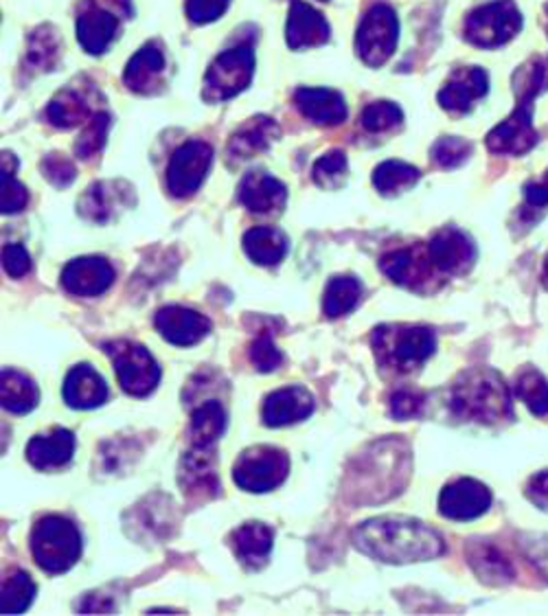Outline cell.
<instances>
[{
  "label": "cell",
  "instance_id": "6da1fadb",
  "mask_svg": "<svg viewBox=\"0 0 548 616\" xmlns=\"http://www.w3.org/2000/svg\"><path fill=\"white\" fill-rule=\"evenodd\" d=\"M353 542L364 555L384 564H414L443 555V538L412 518H373L353 531Z\"/></svg>",
  "mask_w": 548,
  "mask_h": 616
},
{
  "label": "cell",
  "instance_id": "7a4b0ae2",
  "mask_svg": "<svg viewBox=\"0 0 548 616\" xmlns=\"http://www.w3.org/2000/svg\"><path fill=\"white\" fill-rule=\"evenodd\" d=\"M516 86H518V97H520L518 108L513 110V115L509 119H505L500 126H496L487 135V147L493 154L520 156L538 143V135L534 130L531 117H534L536 97L548 86V60L536 58L534 62H529L525 69L518 72Z\"/></svg>",
  "mask_w": 548,
  "mask_h": 616
},
{
  "label": "cell",
  "instance_id": "3957f363",
  "mask_svg": "<svg viewBox=\"0 0 548 616\" xmlns=\"http://www.w3.org/2000/svg\"><path fill=\"white\" fill-rule=\"evenodd\" d=\"M450 409L459 419L479 423H500L513 417L511 391L491 369L461 373L450 391Z\"/></svg>",
  "mask_w": 548,
  "mask_h": 616
},
{
  "label": "cell",
  "instance_id": "277c9868",
  "mask_svg": "<svg viewBox=\"0 0 548 616\" xmlns=\"http://www.w3.org/2000/svg\"><path fill=\"white\" fill-rule=\"evenodd\" d=\"M371 344L384 369L409 373L434 353L437 339L432 330L421 325H384L373 332Z\"/></svg>",
  "mask_w": 548,
  "mask_h": 616
},
{
  "label": "cell",
  "instance_id": "5b68a950",
  "mask_svg": "<svg viewBox=\"0 0 548 616\" xmlns=\"http://www.w3.org/2000/svg\"><path fill=\"white\" fill-rule=\"evenodd\" d=\"M31 555L45 573H67L81 555V536L67 518L45 516L31 531Z\"/></svg>",
  "mask_w": 548,
  "mask_h": 616
},
{
  "label": "cell",
  "instance_id": "8992f818",
  "mask_svg": "<svg viewBox=\"0 0 548 616\" xmlns=\"http://www.w3.org/2000/svg\"><path fill=\"white\" fill-rule=\"evenodd\" d=\"M400 38V22L391 7L375 4L366 11L358 27L355 36V51L360 60L373 69L389 62V58L395 53Z\"/></svg>",
  "mask_w": 548,
  "mask_h": 616
},
{
  "label": "cell",
  "instance_id": "52a82bcc",
  "mask_svg": "<svg viewBox=\"0 0 548 616\" xmlns=\"http://www.w3.org/2000/svg\"><path fill=\"white\" fill-rule=\"evenodd\" d=\"M290 472V459L283 450L255 446L239 454L233 466V480L251 493H268L276 489Z\"/></svg>",
  "mask_w": 548,
  "mask_h": 616
},
{
  "label": "cell",
  "instance_id": "ba28073f",
  "mask_svg": "<svg viewBox=\"0 0 548 616\" xmlns=\"http://www.w3.org/2000/svg\"><path fill=\"white\" fill-rule=\"evenodd\" d=\"M522 29V16L511 0H493L474 9L466 22V38L480 49L507 45Z\"/></svg>",
  "mask_w": 548,
  "mask_h": 616
},
{
  "label": "cell",
  "instance_id": "9c48e42d",
  "mask_svg": "<svg viewBox=\"0 0 548 616\" xmlns=\"http://www.w3.org/2000/svg\"><path fill=\"white\" fill-rule=\"evenodd\" d=\"M104 349L110 355L117 371V380L128 395L145 398L156 389L160 380V369L143 344L112 341L104 344Z\"/></svg>",
  "mask_w": 548,
  "mask_h": 616
},
{
  "label": "cell",
  "instance_id": "30bf717a",
  "mask_svg": "<svg viewBox=\"0 0 548 616\" xmlns=\"http://www.w3.org/2000/svg\"><path fill=\"white\" fill-rule=\"evenodd\" d=\"M255 53L248 47H237L222 53L206 72L205 99L224 101L239 95L253 79Z\"/></svg>",
  "mask_w": 548,
  "mask_h": 616
},
{
  "label": "cell",
  "instance_id": "8fae6325",
  "mask_svg": "<svg viewBox=\"0 0 548 616\" xmlns=\"http://www.w3.org/2000/svg\"><path fill=\"white\" fill-rule=\"evenodd\" d=\"M213 147L205 140H187L176 149L167 169V187L176 198L194 196L211 169Z\"/></svg>",
  "mask_w": 548,
  "mask_h": 616
},
{
  "label": "cell",
  "instance_id": "7c38bea8",
  "mask_svg": "<svg viewBox=\"0 0 548 616\" xmlns=\"http://www.w3.org/2000/svg\"><path fill=\"white\" fill-rule=\"evenodd\" d=\"M380 268L391 281L414 292H432L437 281L434 273H439L437 266L432 264L428 246H421V244L384 255Z\"/></svg>",
  "mask_w": 548,
  "mask_h": 616
},
{
  "label": "cell",
  "instance_id": "4fadbf2b",
  "mask_svg": "<svg viewBox=\"0 0 548 616\" xmlns=\"http://www.w3.org/2000/svg\"><path fill=\"white\" fill-rule=\"evenodd\" d=\"M432 264L443 274H466L477 262L472 237L459 228H441L428 244Z\"/></svg>",
  "mask_w": 548,
  "mask_h": 616
},
{
  "label": "cell",
  "instance_id": "5bb4252c",
  "mask_svg": "<svg viewBox=\"0 0 548 616\" xmlns=\"http://www.w3.org/2000/svg\"><path fill=\"white\" fill-rule=\"evenodd\" d=\"M491 507V491L480 480L459 479L443 487L439 511L448 520H474Z\"/></svg>",
  "mask_w": 548,
  "mask_h": 616
},
{
  "label": "cell",
  "instance_id": "9a60e30c",
  "mask_svg": "<svg viewBox=\"0 0 548 616\" xmlns=\"http://www.w3.org/2000/svg\"><path fill=\"white\" fill-rule=\"evenodd\" d=\"M154 325L167 343L176 346L198 344L211 332V321L196 310L169 305L156 312Z\"/></svg>",
  "mask_w": 548,
  "mask_h": 616
},
{
  "label": "cell",
  "instance_id": "2e32d148",
  "mask_svg": "<svg viewBox=\"0 0 548 616\" xmlns=\"http://www.w3.org/2000/svg\"><path fill=\"white\" fill-rule=\"evenodd\" d=\"M489 88L485 70L470 67V69L454 70V75L446 81V86L439 92V104L443 110L452 115H466L472 110L474 101L485 97Z\"/></svg>",
  "mask_w": 548,
  "mask_h": 616
},
{
  "label": "cell",
  "instance_id": "e0dca14e",
  "mask_svg": "<svg viewBox=\"0 0 548 616\" xmlns=\"http://www.w3.org/2000/svg\"><path fill=\"white\" fill-rule=\"evenodd\" d=\"M115 281V268L104 257H79L62 271V285L75 296H99Z\"/></svg>",
  "mask_w": 548,
  "mask_h": 616
},
{
  "label": "cell",
  "instance_id": "ac0fdd59",
  "mask_svg": "<svg viewBox=\"0 0 548 616\" xmlns=\"http://www.w3.org/2000/svg\"><path fill=\"white\" fill-rule=\"evenodd\" d=\"M332 29L327 20L307 2L294 0L287 16L285 38L290 49H305V47H321L330 40Z\"/></svg>",
  "mask_w": 548,
  "mask_h": 616
},
{
  "label": "cell",
  "instance_id": "d6986e66",
  "mask_svg": "<svg viewBox=\"0 0 548 616\" xmlns=\"http://www.w3.org/2000/svg\"><path fill=\"white\" fill-rule=\"evenodd\" d=\"M314 412V398L303 387H285L274 391L264 402V423L271 428L292 426Z\"/></svg>",
  "mask_w": 548,
  "mask_h": 616
},
{
  "label": "cell",
  "instance_id": "ffe728a7",
  "mask_svg": "<svg viewBox=\"0 0 548 616\" xmlns=\"http://www.w3.org/2000/svg\"><path fill=\"white\" fill-rule=\"evenodd\" d=\"M106 400L108 384L90 364H77L70 369L65 380V402L70 409L92 411L99 409Z\"/></svg>",
  "mask_w": 548,
  "mask_h": 616
},
{
  "label": "cell",
  "instance_id": "44dd1931",
  "mask_svg": "<svg viewBox=\"0 0 548 616\" xmlns=\"http://www.w3.org/2000/svg\"><path fill=\"white\" fill-rule=\"evenodd\" d=\"M285 198H287L285 185L266 172H251L244 176L239 185V203L251 213L271 215L274 211L283 208Z\"/></svg>",
  "mask_w": 548,
  "mask_h": 616
},
{
  "label": "cell",
  "instance_id": "7402d4cb",
  "mask_svg": "<svg viewBox=\"0 0 548 616\" xmlns=\"http://www.w3.org/2000/svg\"><path fill=\"white\" fill-rule=\"evenodd\" d=\"M294 104L316 126H341L346 119V104L343 95L336 90L299 88Z\"/></svg>",
  "mask_w": 548,
  "mask_h": 616
},
{
  "label": "cell",
  "instance_id": "603a6c76",
  "mask_svg": "<svg viewBox=\"0 0 548 616\" xmlns=\"http://www.w3.org/2000/svg\"><path fill=\"white\" fill-rule=\"evenodd\" d=\"M75 452V434L58 428L51 434L33 437L27 446V459L38 470H53L62 468L72 459Z\"/></svg>",
  "mask_w": 548,
  "mask_h": 616
},
{
  "label": "cell",
  "instance_id": "cb8c5ba5",
  "mask_svg": "<svg viewBox=\"0 0 548 616\" xmlns=\"http://www.w3.org/2000/svg\"><path fill=\"white\" fill-rule=\"evenodd\" d=\"M117 18L95 4H90L79 18H77V38L86 53L101 56L117 33Z\"/></svg>",
  "mask_w": 548,
  "mask_h": 616
},
{
  "label": "cell",
  "instance_id": "d4e9b609",
  "mask_svg": "<svg viewBox=\"0 0 548 616\" xmlns=\"http://www.w3.org/2000/svg\"><path fill=\"white\" fill-rule=\"evenodd\" d=\"M273 529L268 525L248 522L231 534V547L242 564L260 568L266 564L273 550Z\"/></svg>",
  "mask_w": 548,
  "mask_h": 616
},
{
  "label": "cell",
  "instance_id": "484cf974",
  "mask_svg": "<svg viewBox=\"0 0 548 616\" xmlns=\"http://www.w3.org/2000/svg\"><path fill=\"white\" fill-rule=\"evenodd\" d=\"M278 137V126L271 117H255L246 121L228 143V154L235 158H253L260 151H266Z\"/></svg>",
  "mask_w": 548,
  "mask_h": 616
},
{
  "label": "cell",
  "instance_id": "4316f807",
  "mask_svg": "<svg viewBox=\"0 0 548 616\" xmlns=\"http://www.w3.org/2000/svg\"><path fill=\"white\" fill-rule=\"evenodd\" d=\"M244 251L257 266H276L287 255V237L271 226H255L244 235Z\"/></svg>",
  "mask_w": 548,
  "mask_h": 616
},
{
  "label": "cell",
  "instance_id": "83f0119b",
  "mask_svg": "<svg viewBox=\"0 0 548 616\" xmlns=\"http://www.w3.org/2000/svg\"><path fill=\"white\" fill-rule=\"evenodd\" d=\"M0 400L2 409L13 412V414H27L33 411L40 402L38 387L31 378L4 369L0 375Z\"/></svg>",
  "mask_w": 548,
  "mask_h": 616
},
{
  "label": "cell",
  "instance_id": "f1b7e54d",
  "mask_svg": "<svg viewBox=\"0 0 548 616\" xmlns=\"http://www.w3.org/2000/svg\"><path fill=\"white\" fill-rule=\"evenodd\" d=\"M468 557H470V564H472L474 573L479 575L480 581H485V584L502 586V584H509L513 579L511 561L493 545L474 542L472 547L468 548Z\"/></svg>",
  "mask_w": 548,
  "mask_h": 616
},
{
  "label": "cell",
  "instance_id": "f546056e",
  "mask_svg": "<svg viewBox=\"0 0 548 616\" xmlns=\"http://www.w3.org/2000/svg\"><path fill=\"white\" fill-rule=\"evenodd\" d=\"M165 69V58L156 45H145L126 67V86L135 92H149L156 88L158 77Z\"/></svg>",
  "mask_w": 548,
  "mask_h": 616
},
{
  "label": "cell",
  "instance_id": "4dcf8cb0",
  "mask_svg": "<svg viewBox=\"0 0 548 616\" xmlns=\"http://www.w3.org/2000/svg\"><path fill=\"white\" fill-rule=\"evenodd\" d=\"M226 430V412L217 402H206L192 414L189 434L194 448H211Z\"/></svg>",
  "mask_w": 548,
  "mask_h": 616
},
{
  "label": "cell",
  "instance_id": "1f68e13d",
  "mask_svg": "<svg viewBox=\"0 0 548 616\" xmlns=\"http://www.w3.org/2000/svg\"><path fill=\"white\" fill-rule=\"evenodd\" d=\"M362 296V285L355 276H336L327 283L325 296H323V312L330 319H341L355 310Z\"/></svg>",
  "mask_w": 548,
  "mask_h": 616
},
{
  "label": "cell",
  "instance_id": "d6a6232c",
  "mask_svg": "<svg viewBox=\"0 0 548 616\" xmlns=\"http://www.w3.org/2000/svg\"><path fill=\"white\" fill-rule=\"evenodd\" d=\"M421 178V172L402 160H386L375 167L373 185L384 196H398L400 192L411 189Z\"/></svg>",
  "mask_w": 548,
  "mask_h": 616
},
{
  "label": "cell",
  "instance_id": "836d02e7",
  "mask_svg": "<svg viewBox=\"0 0 548 616\" xmlns=\"http://www.w3.org/2000/svg\"><path fill=\"white\" fill-rule=\"evenodd\" d=\"M205 450L208 448H194L192 454L185 457L183 470H180V482L187 489V493H198V491H217V475L206 457Z\"/></svg>",
  "mask_w": 548,
  "mask_h": 616
},
{
  "label": "cell",
  "instance_id": "e575fe53",
  "mask_svg": "<svg viewBox=\"0 0 548 616\" xmlns=\"http://www.w3.org/2000/svg\"><path fill=\"white\" fill-rule=\"evenodd\" d=\"M36 599V584L33 579L18 570L2 581V597H0V613L4 616L22 615Z\"/></svg>",
  "mask_w": 548,
  "mask_h": 616
},
{
  "label": "cell",
  "instance_id": "d590c367",
  "mask_svg": "<svg viewBox=\"0 0 548 616\" xmlns=\"http://www.w3.org/2000/svg\"><path fill=\"white\" fill-rule=\"evenodd\" d=\"M47 117L56 128H72V126H79L81 121H86L88 104L75 90H65L49 104Z\"/></svg>",
  "mask_w": 548,
  "mask_h": 616
},
{
  "label": "cell",
  "instance_id": "8d00e7d4",
  "mask_svg": "<svg viewBox=\"0 0 548 616\" xmlns=\"http://www.w3.org/2000/svg\"><path fill=\"white\" fill-rule=\"evenodd\" d=\"M516 393L534 414L548 417V380L540 371H522L516 380Z\"/></svg>",
  "mask_w": 548,
  "mask_h": 616
},
{
  "label": "cell",
  "instance_id": "74e56055",
  "mask_svg": "<svg viewBox=\"0 0 548 616\" xmlns=\"http://www.w3.org/2000/svg\"><path fill=\"white\" fill-rule=\"evenodd\" d=\"M404 121V113L398 104L375 101L362 113V128L369 133H386Z\"/></svg>",
  "mask_w": 548,
  "mask_h": 616
},
{
  "label": "cell",
  "instance_id": "f35d334b",
  "mask_svg": "<svg viewBox=\"0 0 548 616\" xmlns=\"http://www.w3.org/2000/svg\"><path fill=\"white\" fill-rule=\"evenodd\" d=\"M432 160L443 167V169H452V167H459L463 165L470 154H472V143L466 140V138L459 137H446L439 138L434 145H432Z\"/></svg>",
  "mask_w": 548,
  "mask_h": 616
},
{
  "label": "cell",
  "instance_id": "ab89813d",
  "mask_svg": "<svg viewBox=\"0 0 548 616\" xmlns=\"http://www.w3.org/2000/svg\"><path fill=\"white\" fill-rule=\"evenodd\" d=\"M108 128H110V117L99 113L92 117V121L86 126V130L81 133V137L75 145V154L79 158H90L95 156L104 143H106V135H108Z\"/></svg>",
  "mask_w": 548,
  "mask_h": 616
},
{
  "label": "cell",
  "instance_id": "60d3db41",
  "mask_svg": "<svg viewBox=\"0 0 548 616\" xmlns=\"http://www.w3.org/2000/svg\"><path fill=\"white\" fill-rule=\"evenodd\" d=\"M29 203V194L27 189L11 176L9 167H2V176H0V208L4 215L18 213L22 211Z\"/></svg>",
  "mask_w": 548,
  "mask_h": 616
},
{
  "label": "cell",
  "instance_id": "b9f144b4",
  "mask_svg": "<svg viewBox=\"0 0 548 616\" xmlns=\"http://www.w3.org/2000/svg\"><path fill=\"white\" fill-rule=\"evenodd\" d=\"M344 172H346V156L341 149H334L316 160L312 169V178L321 187H332L336 178H343Z\"/></svg>",
  "mask_w": 548,
  "mask_h": 616
},
{
  "label": "cell",
  "instance_id": "7bdbcfd3",
  "mask_svg": "<svg viewBox=\"0 0 548 616\" xmlns=\"http://www.w3.org/2000/svg\"><path fill=\"white\" fill-rule=\"evenodd\" d=\"M251 362L262 373H273L274 369L283 362L281 351L274 346L273 334L264 332L251 344Z\"/></svg>",
  "mask_w": 548,
  "mask_h": 616
},
{
  "label": "cell",
  "instance_id": "ee69618b",
  "mask_svg": "<svg viewBox=\"0 0 548 616\" xmlns=\"http://www.w3.org/2000/svg\"><path fill=\"white\" fill-rule=\"evenodd\" d=\"M58 56V36L51 29H40L31 38V49H29V60L36 67H51Z\"/></svg>",
  "mask_w": 548,
  "mask_h": 616
},
{
  "label": "cell",
  "instance_id": "f6af8a7d",
  "mask_svg": "<svg viewBox=\"0 0 548 616\" xmlns=\"http://www.w3.org/2000/svg\"><path fill=\"white\" fill-rule=\"evenodd\" d=\"M425 395L412 389H402L391 398V414L395 419H414L423 412Z\"/></svg>",
  "mask_w": 548,
  "mask_h": 616
},
{
  "label": "cell",
  "instance_id": "bcb514c9",
  "mask_svg": "<svg viewBox=\"0 0 548 616\" xmlns=\"http://www.w3.org/2000/svg\"><path fill=\"white\" fill-rule=\"evenodd\" d=\"M42 172L47 176L49 183H53L56 187H67L72 180H75V165L70 163L69 158L60 156V154H51L42 160Z\"/></svg>",
  "mask_w": 548,
  "mask_h": 616
},
{
  "label": "cell",
  "instance_id": "7dc6e473",
  "mask_svg": "<svg viewBox=\"0 0 548 616\" xmlns=\"http://www.w3.org/2000/svg\"><path fill=\"white\" fill-rule=\"evenodd\" d=\"M231 0H187V16L196 25H206L217 20L226 9Z\"/></svg>",
  "mask_w": 548,
  "mask_h": 616
},
{
  "label": "cell",
  "instance_id": "c3c4849f",
  "mask_svg": "<svg viewBox=\"0 0 548 616\" xmlns=\"http://www.w3.org/2000/svg\"><path fill=\"white\" fill-rule=\"evenodd\" d=\"M2 264H4L7 274L13 276V278H20V276H25V274H29V271H31V257H29V253L20 244L4 246V251H2Z\"/></svg>",
  "mask_w": 548,
  "mask_h": 616
},
{
  "label": "cell",
  "instance_id": "681fc988",
  "mask_svg": "<svg viewBox=\"0 0 548 616\" xmlns=\"http://www.w3.org/2000/svg\"><path fill=\"white\" fill-rule=\"evenodd\" d=\"M108 211V203L104 196V185H95L84 198H81V213L95 219H104Z\"/></svg>",
  "mask_w": 548,
  "mask_h": 616
},
{
  "label": "cell",
  "instance_id": "f907efd6",
  "mask_svg": "<svg viewBox=\"0 0 548 616\" xmlns=\"http://www.w3.org/2000/svg\"><path fill=\"white\" fill-rule=\"evenodd\" d=\"M527 498L542 511L548 514V470L538 472L527 482Z\"/></svg>",
  "mask_w": 548,
  "mask_h": 616
},
{
  "label": "cell",
  "instance_id": "816d5d0a",
  "mask_svg": "<svg viewBox=\"0 0 548 616\" xmlns=\"http://www.w3.org/2000/svg\"><path fill=\"white\" fill-rule=\"evenodd\" d=\"M540 570H542V575L545 577H548V538L542 542V553L536 557V561H534Z\"/></svg>",
  "mask_w": 548,
  "mask_h": 616
},
{
  "label": "cell",
  "instance_id": "f5cc1de1",
  "mask_svg": "<svg viewBox=\"0 0 548 616\" xmlns=\"http://www.w3.org/2000/svg\"><path fill=\"white\" fill-rule=\"evenodd\" d=\"M545 283L548 285V257L547 262H545Z\"/></svg>",
  "mask_w": 548,
  "mask_h": 616
},
{
  "label": "cell",
  "instance_id": "db71d44e",
  "mask_svg": "<svg viewBox=\"0 0 548 616\" xmlns=\"http://www.w3.org/2000/svg\"><path fill=\"white\" fill-rule=\"evenodd\" d=\"M542 185H545V187H547L548 189V174L547 176H545V180H542Z\"/></svg>",
  "mask_w": 548,
  "mask_h": 616
},
{
  "label": "cell",
  "instance_id": "11a10c76",
  "mask_svg": "<svg viewBox=\"0 0 548 616\" xmlns=\"http://www.w3.org/2000/svg\"><path fill=\"white\" fill-rule=\"evenodd\" d=\"M321 2H327V0H321Z\"/></svg>",
  "mask_w": 548,
  "mask_h": 616
},
{
  "label": "cell",
  "instance_id": "9f6ffc18",
  "mask_svg": "<svg viewBox=\"0 0 548 616\" xmlns=\"http://www.w3.org/2000/svg\"><path fill=\"white\" fill-rule=\"evenodd\" d=\"M547 13H548V4H547Z\"/></svg>",
  "mask_w": 548,
  "mask_h": 616
}]
</instances>
